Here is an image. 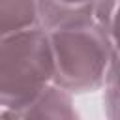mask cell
Listing matches in <instances>:
<instances>
[{
    "label": "cell",
    "instance_id": "277c9868",
    "mask_svg": "<svg viewBox=\"0 0 120 120\" xmlns=\"http://www.w3.org/2000/svg\"><path fill=\"white\" fill-rule=\"evenodd\" d=\"M38 28V6L32 2H0V39Z\"/></svg>",
    "mask_w": 120,
    "mask_h": 120
},
{
    "label": "cell",
    "instance_id": "6da1fadb",
    "mask_svg": "<svg viewBox=\"0 0 120 120\" xmlns=\"http://www.w3.org/2000/svg\"><path fill=\"white\" fill-rule=\"evenodd\" d=\"M51 77V49L41 28L0 39V105L15 111L30 103Z\"/></svg>",
    "mask_w": 120,
    "mask_h": 120
},
{
    "label": "cell",
    "instance_id": "7a4b0ae2",
    "mask_svg": "<svg viewBox=\"0 0 120 120\" xmlns=\"http://www.w3.org/2000/svg\"><path fill=\"white\" fill-rule=\"evenodd\" d=\"M88 15L43 30L51 49L52 79L64 88H82L99 73L105 41L92 28Z\"/></svg>",
    "mask_w": 120,
    "mask_h": 120
},
{
    "label": "cell",
    "instance_id": "3957f363",
    "mask_svg": "<svg viewBox=\"0 0 120 120\" xmlns=\"http://www.w3.org/2000/svg\"><path fill=\"white\" fill-rule=\"evenodd\" d=\"M8 120H77V114L62 90L45 88L30 103L15 109Z\"/></svg>",
    "mask_w": 120,
    "mask_h": 120
},
{
    "label": "cell",
    "instance_id": "5b68a950",
    "mask_svg": "<svg viewBox=\"0 0 120 120\" xmlns=\"http://www.w3.org/2000/svg\"><path fill=\"white\" fill-rule=\"evenodd\" d=\"M0 120H4V118H2V116H0Z\"/></svg>",
    "mask_w": 120,
    "mask_h": 120
}]
</instances>
